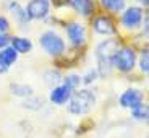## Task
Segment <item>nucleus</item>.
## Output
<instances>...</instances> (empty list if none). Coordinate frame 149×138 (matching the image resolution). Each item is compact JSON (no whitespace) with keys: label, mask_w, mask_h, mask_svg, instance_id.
Wrapping results in <instances>:
<instances>
[{"label":"nucleus","mask_w":149,"mask_h":138,"mask_svg":"<svg viewBox=\"0 0 149 138\" xmlns=\"http://www.w3.org/2000/svg\"><path fill=\"white\" fill-rule=\"evenodd\" d=\"M93 28H94V31H96L97 34H101V36H112V34H115V31H117L115 23H113V20L109 15L97 16L93 23Z\"/></svg>","instance_id":"nucleus-9"},{"label":"nucleus","mask_w":149,"mask_h":138,"mask_svg":"<svg viewBox=\"0 0 149 138\" xmlns=\"http://www.w3.org/2000/svg\"><path fill=\"white\" fill-rule=\"evenodd\" d=\"M62 85L68 86L71 91L78 90L79 85H81V76H79V75H76V73H71V75H68V76H65V78L62 80Z\"/></svg>","instance_id":"nucleus-17"},{"label":"nucleus","mask_w":149,"mask_h":138,"mask_svg":"<svg viewBox=\"0 0 149 138\" xmlns=\"http://www.w3.org/2000/svg\"><path fill=\"white\" fill-rule=\"evenodd\" d=\"M101 5L112 13H122L127 8V0H101Z\"/></svg>","instance_id":"nucleus-15"},{"label":"nucleus","mask_w":149,"mask_h":138,"mask_svg":"<svg viewBox=\"0 0 149 138\" xmlns=\"http://www.w3.org/2000/svg\"><path fill=\"white\" fill-rule=\"evenodd\" d=\"M71 94H73V91L68 88V86L65 85H57L52 88V91H50V94H49V99H50V102L55 106H63L67 104L68 101H70Z\"/></svg>","instance_id":"nucleus-10"},{"label":"nucleus","mask_w":149,"mask_h":138,"mask_svg":"<svg viewBox=\"0 0 149 138\" xmlns=\"http://www.w3.org/2000/svg\"><path fill=\"white\" fill-rule=\"evenodd\" d=\"M10 47L15 49L16 54H28V52H31V49H33V42H31V39H28V37L13 36V37H10Z\"/></svg>","instance_id":"nucleus-13"},{"label":"nucleus","mask_w":149,"mask_h":138,"mask_svg":"<svg viewBox=\"0 0 149 138\" xmlns=\"http://www.w3.org/2000/svg\"><path fill=\"white\" fill-rule=\"evenodd\" d=\"M10 29V23L5 16H0V33H8Z\"/></svg>","instance_id":"nucleus-24"},{"label":"nucleus","mask_w":149,"mask_h":138,"mask_svg":"<svg viewBox=\"0 0 149 138\" xmlns=\"http://www.w3.org/2000/svg\"><path fill=\"white\" fill-rule=\"evenodd\" d=\"M65 29H67L68 41H70L73 46L79 47V46H83L86 42V26L83 25V23L70 21L67 26H65Z\"/></svg>","instance_id":"nucleus-7"},{"label":"nucleus","mask_w":149,"mask_h":138,"mask_svg":"<svg viewBox=\"0 0 149 138\" xmlns=\"http://www.w3.org/2000/svg\"><path fill=\"white\" fill-rule=\"evenodd\" d=\"M96 104V96L89 90H79L71 94L68 101V112L73 116H83L88 114Z\"/></svg>","instance_id":"nucleus-2"},{"label":"nucleus","mask_w":149,"mask_h":138,"mask_svg":"<svg viewBox=\"0 0 149 138\" xmlns=\"http://www.w3.org/2000/svg\"><path fill=\"white\" fill-rule=\"evenodd\" d=\"M16 60H18V54L15 52V49L13 47H5L0 50V73H7L8 68L11 65L15 64Z\"/></svg>","instance_id":"nucleus-11"},{"label":"nucleus","mask_w":149,"mask_h":138,"mask_svg":"<svg viewBox=\"0 0 149 138\" xmlns=\"http://www.w3.org/2000/svg\"><path fill=\"white\" fill-rule=\"evenodd\" d=\"M117 49H118V42L115 39H105L96 47V60H97V73L101 76L110 73L112 68V59L115 55Z\"/></svg>","instance_id":"nucleus-1"},{"label":"nucleus","mask_w":149,"mask_h":138,"mask_svg":"<svg viewBox=\"0 0 149 138\" xmlns=\"http://www.w3.org/2000/svg\"><path fill=\"white\" fill-rule=\"evenodd\" d=\"M138 2H139V4H143V5H148L149 0H138Z\"/></svg>","instance_id":"nucleus-25"},{"label":"nucleus","mask_w":149,"mask_h":138,"mask_svg":"<svg viewBox=\"0 0 149 138\" xmlns=\"http://www.w3.org/2000/svg\"><path fill=\"white\" fill-rule=\"evenodd\" d=\"M143 18H144V11L141 7H127L123 10L122 16H120V23L125 29H136L141 26Z\"/></svg>","instance_id":"nucleus-5"},{"label":"nucleus","mask_w":149,"mask_h":138,"mask_svg":"<svg viewBox=\"0 0 149 138\" xmlns=\"http://www.w3.org/2000/svg\"><path fill=\"white\" fill-rule=\"evenodd\" d=\"M62 75L58 73V71H54V70H50V71H47L45 73V83H47L49 86H57V85H60L62 83Z\"/></svg>","instance_id":"nucleus-19"},{"label":"nucleus","mask_w":149,"mask_h":138,"mask_svg":"<svg viewBox=\"0 0 149 138\" xmlns=\"http://www.w3.org/2000/svg\"><path fill=\"white\" fill-rule=\"evenodd\" d=\"M23 107L31 109V111H39V109L42 107V99H41V97H36V96H34V97L29 96L28 101L23 102Z\"/></svg>","instance_id":"nucleus-20"},{"label":"nucleus","mask_w":149,"mask_h":138,"mask_svg":"<svg viewBox=\"0 0 149 138\" xmlns=\"http://www.w3.org/2000/svg\"><path fill=\"white\" fill-rule=\"evenodd\" d=\"M131 116H133V119H136V120H148V116H149L148 106L143 102V104L138 106V107L131 109Z\"/></svg>","instance_id":"nucleus-18"},{"label":"nucleus","mask_w":149,"mask_h":138,"mask_svg":"<svg viewBox=\"0 0 149 138\" xmlns=\"http://www.w3.org/2000/svg\"><path fill=\"white\" fill-rule=\"evenodd\" d=\"M139 70L144 75H148V71H149V54H148V50H144V52L139 55Z\"/></svg>","instance_id":"nucleus-21"},{"label":"nucleus","mask_w":149,"mask_h":138,"mask_svg":"<svg viewBox=\"0 0 149 138\" xmlns=\"http://www.w3.org/2000/svg\"><path fill=\"white\" fill-rule=\"evenodd\" d=\"M24 10L29 20H44L49 16L50 2L49 0H29Z\"/></svg>","instance_id":"nucleus-6"},{"label":"nucleus","mask_w":149,"mask_h":138,"mask_svg":"<svg viewBox=\"0 0 149 138\" xmlns=\"http://www.w3.org/2000/svg\"><path fill=\"white\" fill-rule=\"evenodd\" d=\"M39 44L44 49V52H47L50 57H60L65 52V41L60 34H57L52 29L44 31L39 36Z\"/></svg>","instance_id":"nucleus-3"},{"label":"nucleus","mask_w":149,"mask_h":138,"mask_svg":"<svg viewBox=\"0 0 149 138\" xmlns=\"http://www.w3.org/2000/svg\"><path fill=\"white\" fill-rule=\"evenodd\" d=\"M136 65V52L131 47H120L117 49L115 55L112 59V67H115L117 70L128 73L131 71Z\"/></svg>","instance_id":"nucleus-4"},{"label":"nucleus","mask_w":149,"mask_h":138,"mask_svg":"<svg viewBox=\"0 0 149 138\" xmlns=\"http://www.w3.org/2000/svg\"><path fill=\"white\" fill-rule=\"evenodd\" d=\"M10 46V36L7 33H0V50Z\"/></svg>","instance_id":"nucleus-23"},{"label":"nucleus","mask_w":149,"mask_h":138,"mask_svg":"<svg viewBox=\"0 0 149 138\" xmlns=\"http://www.w3.org/2000/svg\"><path fill=\"white\" fill-rule=\"evenodd\" d=\"M96 78H97V70H88V73L84 76H81V83L89 85V83L96 81Z\"/></svg>","instance_id":"nucleus-22"},{"label":"nucleus","mask_w":149,"mask_h":138,"mask_svg":"<svg viewBox=\"0 0 149 138\" xmlns=\"http://www.w3.org/2000/svg\"><path fill=\"white\" fill-rule=\"evenodd\" d=\"M8 10H10L11 15L15 16L16 21H18L19 25H23V28H24V25L29 23V18H28V15H26V10H24L18 2H11V4L8 5Z\"/></svg>","instance_id":"nucleus-14"},{"label":"nucleus","mask_w":149,"mask_h":138,"mask_svg":"<svg viewBox=\"0 0 149 138\" xmlns=\"http://www.w3.org/2000/svg\"><path fill=\"white\" fill-rule=\"evenodd\" d=\"M143 99H144V94L141 90H136V88H128L125 93L120 96L118 104L125 109H134L138 107L139 104H143Z\"/></svg>","instance_id":"nucleus-8"},{"label":"nucleus","mask_w":149,"mask_h":138,"mask_svg":"<svg viewBox=\"0 0 149 138\" xmlns=\"http://www.w3.org/2000/svg\"><path fill=\"white\" fill-rule=\"evenodd\" d=\"M68 4L81 16H89L94 13V0H68Z\"/></svg>","instance_id":"nucleus-12"},{"label":"nucleus","mask_w":149,"mask_h":138,"mask_svg":"<svg viewBox=\"0 0 149 138\" xmlns=\"http://www.w3.org/2000/svg\"><path fill=\"white\" fill-rule=\"evenodd\" d=\"M10 93L15 94V96H19V97H29V96H33V88L28 85L15 83V85L10 86Z\"/></svg>","instance_id":"nucleus-16"}]
</instances>
